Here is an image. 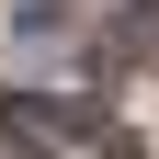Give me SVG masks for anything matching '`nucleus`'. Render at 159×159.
<instances>
[{"instance_id": "obj_1", "label": "nucleus", "mask_w": 159, "mask_h": 159, "mask_svg": "<svg viewBox=\"0 0 159 159\" xmlns=\"http://www.w3.org/2000/svg\"><path fill=\"white\" fill-rule=\"evenodd\" d=\"M0 136L23 159H148L125 125H102L91 102H46V91H0Z\"/></svg>"}, {"instance_id": "obj_2", "label": "nucleus", "mask_w": 159, "mask_h": 159, "mask_svg": "<svg viewBox=\"0 0 159 159\" xmlns=\"http://www.w3.org/2000/svg\"><path fill=\"white\" fill-rule=\"evenodd\" d=\"M114 68H159V0H136L114 23Z\"/></svg>"}]
</instances>
